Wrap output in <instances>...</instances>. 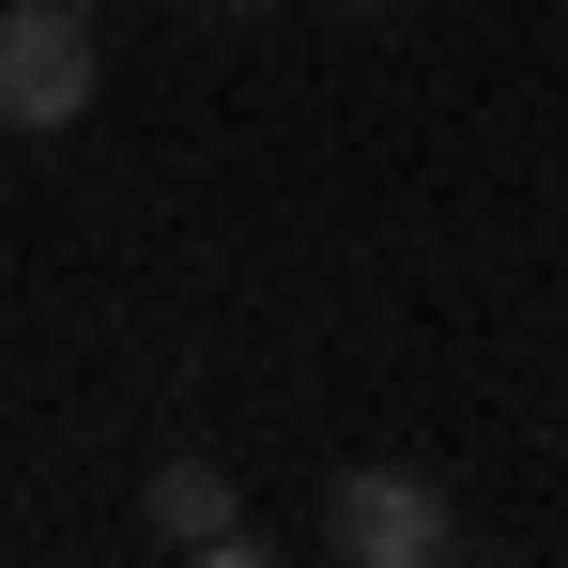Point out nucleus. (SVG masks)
Instances as JSON below:
<instances>
[{
  "label": "nucleus",
  "instance_id": "obj_1",
  "mask_svg": "<svg viewBox=\"0 0 568 568\" xmlns=\"http://www.w3.org/2000/svg\"><path fill=\"white\" fill-rule=\"evenodd\" d=\"M93 78H108L93 0H0V123L16 139H62L93 108Z\"/></svg>",
  "mask_w": 568,
  "mask_h": 568
},
{
  "label": "nucleus",
  "instance_id": "obj_2",
  "mask_svg": "<svg viewBox=\"0 0 568 568\" xmlns=\"http://www.w3.org/2000/svg\"><path fill=\"white\" fill-rule=\"evenodd\" d=\"M446 538H462L446 523V476H415V462H354L323 491V554L338 568H430Z\"/></svg>",
  "mask_w": 568,
  "mask_h": 568
},
{
  "label": "nucleus",
  "instance_id": "obj_3",
  "mask_svg": "<svg viewBox=\"0 0 568 568\" xmlns=\"http://www.w3.org/2000/svg\"><path fill=\"white\" fill-rule=\"evenodd\" d=\"M139 523H154L170 554H215V538H246V491H231V462H200V446H170V462L139 476Z\"/></svg>",
  "mask_w": 568,
  "mask_h": 568
},
{
  "label": "nucleus",
  "instance_id": "obj_4",
  "mask_svg": "<svg viewBox=\"0 0 568 568\" xmlns=\"http://www.w3.org/2000/svg\"><path fill=\"white\" fill-rule=\"evenodd\" d=\"M185 568H277V554H262V538H215V554H185Z\"/></svg>",
  "mask_w": 568,
  "mask_h": 568
},
{
  "label": "nucleus",
  "instance_id": "obj_5",
  "mask_svg": "<svg viewBox=\"0 0 568 568\" xmlns=\"http://www.w3.org/2000/svg\"><path fill=\"white\" fill-rule=\"evenodd\" d=\"M200 16H215V31H246V16H262V0H200Z\"/></svg>",
  "mask_w": 568,
  "mask_h": 568
},
{
  "label": "nucleus",
  "instance_id": "obj_6",
  "mask_svg": "<svg viewBox=\"0 0 568 568\" xmlns=\"http://www.w3.org/2000/svg\"><path fill=\"white\" fill-rule=\"evenodd\" d=\"M430 568H476V554H430Z\"/></svg>",
  "mask_w": 568,
  "mask_h": 568
},
{
  "label": "nucleus",
  "instance_id": "obj_7",
  "mask_svg": "<svg viewBox=\"0 0 568 568\" xmlns=\"http://www.w3.org/2000/svg\"><path fill=\"white\" fill-rule=\"evenodd\" d=\"M354 16H384V0H354Z\"/></svg>",
  "mask_w": 568,
  "mask_h": 568
}]
</instances>
